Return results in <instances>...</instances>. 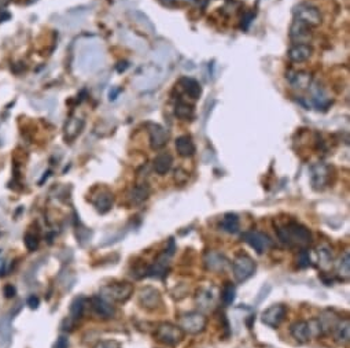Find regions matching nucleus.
Here are the masks:
<instances>
[{"label":"nucleus","instance_id":"obj_1","mask_svg":"<svg viewBox=\"0 0 350 348\" xmlns=\"http://www.w3.org/2000/svg\"><path fill=\"white\" fill-rule=\"evenodd\" d=\"M278 236H279L280 242L286 246H290V247L295 246V247L305 248L312 242L310 230L298 222H290V224L279 228Z\"/></svg>","mask_w":350,"mask_h":348},{"label":"nucleus","instance_id":"obj_2","mask_svg":"<svg viewBox=\"0 0 350 348\" xmlns=\"http://www.w3.org/2000/svg\"><path fill=\"white\" fill-rule=\"evenodd\" d=\"M99 294L110 303H126L133 295V285L128 281L106 284L102 287Z\"/></svg>","mask_w":350,"mask_h":348},{"label":"nucleus","instance_id":"obj_3","mask_svg":"<svg viewBox=\"0 0 350 348\" xmlns=\"http://www.w3.org/2000/svg\"><path fill=\"white\" fill-rule=\"evenodd\" d=\"M184 335L185 333L178 325L171 322H161L154 332L155 339L165 346H177L178 343L183 342Z\"/></svg>","mask_w":350,"mask_h":348},{"label":"nucleus","instance_id":"obj_4","mask_svg":"<svg viewBox=\"0 0 350 348\" xmlns=\"http://www.w3.org/2000/svg\"><path fill=\"white\" fill-rule=\"evenodd\" d=\"M255 270H257V265L249 255H237L232 262V273L237 283L247 281L249 278L254 276Z\"/></svg>","mask_w":350,"mask_h":348},{"label":"nucleus","instance_id":"obj_5","mask_svg":"<svg viewBox=\"0 0 350 348\" xmlns=\"http://www.w3.org/2000/svg\"><path fill=\"white\" fill-rule=\"evenodd\" d=\"M208 319L199 311H191L181 315L180 318V328L183 329L184 333H190V335H198L206 329Z\"/></svg>","mask_w":350,"mask_h":348},{"label":"nucleus","instance_id":"obj_6","mask_svg":"<svg viewBox=\"0 0 350 348\" xmlns=\"http://www.w3.org/2000/svg\"><path fill=\"white\" fill-rule=\"evenodd\" d=\"M242 239L249 244L250 247L254 249L258 255H262L264 252H267L268 249L272 246V240L262 232H257V230H247L242 233Z\"/></svg>","mask_w":350,"mask_h":348},{"label":"nucleus","instance_id":"obj_7","mask_svg":"<svg viewBox=\"0 0 350 348\" xmlns=\"http://www.w3.org/2000/svg\"><path fill=\"white\" fill-rule=\"evenodd\" d=\"M294 15H295V19L306 24L308 26H319L323 21L319 8L310 6V4H305V3L295 7Z\"/></svg>","mask_w":350,"mask_h":348},{"label":"nucleus","instance_id":"obj_8","mask_svg":"<svg viewBox=\"0 0 350 348\" xmlns=\"http://www.w3.org/2000/svg\"><path fill=\"white\" fill-rule=\"evenodd\" d=\"M330 167L326 163H315L310 166V184L316 191L324 189L330 183Z\"/></svg>","mask_w":350,"mask_h":348},{"label":"nucleus","instance_id":"obj_9","mask_svg":"<svg viewBox=\"0 0 350 348\" xmlns=\"http://www.w3.org/2000/svg\"><path fill=\"white\" fill-rule=\"evenodd\" d=\"M92 206L95 207V210L99 214H106L112 210V207L114 204V196L113 194L107 188H99L95 194L92 195L91 199Z\"/></svg>","mask_w":350,"mask_h":348},{"label":"nucleus","instance_id":"obj_10","mask_svg":"<svg viewBox=\"0 0 350 348\" xmlns=\"http://www.w3.org/2000/svg\"><path fill=\"white\" fill-rule=\"evenodd\" d=\"M286 314H287L286 306H283V304H273V306L268 307L267 310L262 313V324L275 329V328H278V326L283 322Z\"/></svg>","mask_w":350,"mask_h":348},{"label":"nucleus","instance_id":"obj_11","mask_svg":"<svg viewBox=\"0 0 350 348\" xmlns=\"http://www.w3.org/2000/svg\"><path fill=\"white\" fill-rule=\"evenodd\" d=\"M162 303V298L158 289H155L154 287H144L140 289L139 292V304L146 308V310H155L157 307L161 306Z\"/></svg>","mask_w":350,"mask_h":348},{"label":"nucleus","instance_id":"obj_12","mask_svg":"<svg viewBox=\"0 0 350 348\" xmlns=\"http://www.w3.org/2000/svg\"><path fill=\"white\" fill-rule=\"evenodd\" d=\"M91 303V308L92 311L102 319H110L113 318L114 314H116V308L113 307V304L110 301H107L106 299H103L101 295L92 296L89 299Z\"/></svg>","mask_w":350,"mask_h":348},{"label":"nucleus","instance_id":"obj_13","mask_svg":"<svg viewBox=\"0 0 350 348\" xmlns=\"http://www.w3.org/2000/svg\"><path fill=\"white\" fill-rule=\"evenodd\" d=\"M147 130H149L150 136V146L153 149H161V148L167 146L169 133L164 126H161L158 124H149L147 125Z\"/></svg>","mask_w":350,"mask_h":348},{"label":"nucleus","instance_id":"obj_14","mask_svg":"<svg viewBox=\"0 0 350 348\" xmlns=\"http://www.w3.org/2000/svg\"><path fill=\"white\" fill-rule=\"evenodd\" d=\"M290 39L295 44H306L312 40V32L310 26L303 24L298 19H294V22L290 26Z\"/></svg>","mask_w":350,"mask_h":348},{"label":"nucleus","instance_id":"obj_15","mask_svg":"<svg viewBox=\"0 0 350 348\" xmlns=\"http://www.w3.org/2000/svg\"><path fill=\"white\" fill-rule=\"evenodd\" d=\"M169 258H171V256L168 254H165V252L161 254L160 256L154 260V263L147 267L144 276L162 280V278L167 276L168 272H169Z\"/></svg>","mask_w":350,"mask_h":348},{"label":"nucleus","instance_id":"obj_16","mask_svg":"<svg viewBox=\"0 0 350 348\" xmlns=\"http://www.w3.org/2000/svg\"><path fill=\"white\" fill-rule=\"evenodd\" d=\"M84 121L81 117H70L67 119V122L65 124V129H63V137H65L66 143H73L81 133V130L84 129Z\"/></svg>","mask_w":350,"mask_h":348},{"label":"nucleus","instance_id":"obj_17","mask_svg":"<svg viewBox=\"0 0 350 348\" xmlns=\"http://www.w3.org/2000/svg\"><path fill=\"white\" fill-rule=\"evenodd\" d=\"M312 52H313V50L309 44H294L289 48L287 56L294 63H302L310 58Z\"/></svg>","mask_w":350,"mask_h":348},{"label":"nucleus","instance_id":"obj_18","mask_svg":"<svg viewBox=\"0 0 350 348\" xmlns=\"http://www.w3.org/2000/svg\"><path fill=\"white\" fill-rule=\"evenodd\" d=\"M150 187L147 184H139L135 185L128 194V200L132 206H140L144 201L149 199Z\"/></svg>","mask_w":350,"mask_h":348},{"label":"nucleus","instance_id":"obj_19","mask_svg":"<svg viewBox=\"0 0 350 348\" xmlns=\"http://www.w3.org/2000/svg\"><path fill=\"white\" fill-rule=\"evenodd\" d=\"M287 80L294 88L298 89H308L312 85V74L308 71H291Z\"/></svg>","mask_w":350,"mask_h":348},{"label":"nucleus","instance_id":"obj_20","mask_svg":"<svg viewBox=\"0 0 350 348\" xmlns=\"http://www.w3.org/2000/svg\"><path fill=\"white\" fill-rule=\"evenodd\" d=\"M291 336L294 337L298 343H308L312 340L310 337V332H309L308 321H297L290 326Z\"/></svg>","mask_w":350,"mask_h":348},{"label":"nucleus","instance_id":"obj_21","mask_svg":"<svg viewBox=\"0 0 350 348\" xmlns=\"http://www.w3.org/2000/svg\"><path fill=\"white\" fill-rule=\"evenodd\" d=\"M176 149L181 158H191V156H194L196 151L195 144L188 135H183V136L176 139Z\"/></svg>","mask_w":350,"mask_h":348},{"label":"nucleus","instance_id":"obj_22","mask_svg":"<svg viewBox=\"0 0 350 348\" xmlns=\"http://www.w3.org/2000/svg\"><path fill=\"white\" fill-rule=\"evenodd\" d=\"M335 342L339 344H348L350 340V321L349 318L339 319L333 328Z\"/></svg>","mask_w":350,"mask_h":348},{"label":"nucleus","instance_id":"obj_23","mask_svg":"<svg viewBox=\"0 0 350 348\" xmlns=\"http://www.w3.org/2000/svg\"><path fill=\"white\" fill-rule=\"evenodd\" d=\"M173 165V158L169 152H161L155 156L153 166H154V171L160 176H165L168 171L171 170V167Z\"/></svg>","mask_w":350,"mask_h":348},{"label":"nucleus","instance_id":"obj_24","mask_svg":"<svg viewBox=\"0 0 350 348\" xmlns=\"http://www.w3.org/2000/svg\"><path fill=\"white\" fill-rule=\"evenodd\" d=\"M180 85L183 87L184 92L190 96L191 99H199L202 95V87L201 84L196 81L195 78H191V77H183L180 80Z\"/></svg>","mask_w":350,"mask_h":348},{"label":"nucleus","instance_id":"obj_25","mask_svg":"<svg viewBox=\"0 0 350 348\" xmlns=\"http://www.w3.org/2000/svg\"><path fill=\"white\" fill-rule=\"evenodd\" d=\"M220 228L227 232V233H237L239 232V228H240V221H239V217L236 214L233 212H227L226 215L223 217L221 219V224H220Z\"/></svg>","mask_w":350,"mask_h":348},{"label":"nucleus","instance_id":"obj_26","mask_svg":"<svg viewBox=\"0 0 350 348\" xmlns=\"http://www.w3.org/2000/svg\"><path fill=\"white\" fill-rule=\"evenodd\" d=\"M205 263L208 266L209 270L217 272V270H223V269L226 267L227 260L226 258H224L223 255H220L219 252L210 251V252H208L206 256H205Z\"/></svg>","mask_w":350,"mask_h":348},{"label":"nucleus","instance_id":"obj_27","mask_svg":"<svg viewBox=\"0 0 350 348\" xmlns=\"http://www.w3.org/2000/svg\"><path fill=\"white\" fill-rule=\"evenodd\" d=\"M317 258H319V265L323 270H328L333 266V252L328 246H321L317 248Z\"/></svg>","mask_w":350,"mask_h":348},{"label":"nucleus","instance_id":"obj_28","mask_svg":"<svg viewBox=\"0 0 350 348\" xmlns=\"http://www.w3.org/2000/svg\"><path fill=\"white\" fill-rule=\"evenodd\" d=\"M84 310H85V298L84 296H77L70 304V317L69 318L76 322L83 317Z\"/></svg>","mask_w":350,"mask_h":348},{"label":"nucleus","instance_id":"obj_29","mask_svg":"<svg viewBox=\"0 0 350 348\" xmlns=\"http://www.w3.org/2000/svg\"><path fill=\"white\" fill-rule=\"evenodd\" d=\"M337 270H338L339 277L342 280H349L350 277V254L346 249L344 254L341 255L338 263H337Z\"/></svg>","mask_w":350,"mask_h":348},{"label":"nucleus","instance_id":"obj_30","mask_svg":"<svg viewBox=\"0 0 350 348\" xmlns=\"http://www.w3.org/2000/svg\"><path fill=\"white\" fill-rule=\"evenodd\" d=\"M12 331H11V317H3L0 319V340L4 343V346H8L11 342Z\"/></svg>","mask_w":350,"mask_h":348},{"label":"nucleus","instance_id":"obj_31","mask_svg":"<svg viewBox=\"0 0 350 348\" xmlns=\"http://www.w3.org/2000/svg\"><path fill=\"white\" fill-rule=\"evenodd\" d=\"M173 111H175V115H176L178 119H181V121H191L192 117H194V108H192V106L184 103V101L176 103Z\"/></svg>","mask_w":350,"mask_h":348},{"label":"nucleus","instance_id":"obj_32","mask_svg":"<svg viewBox=\"0 0 350 348\" xmlns=\"http://www.w3.org/2000/svg\"><path fill=\"white\" fill-rule=\"evenodd\" d=\"M236 299V288L232 283H227L224 288L221 291V301L224 303V306H231L232 303Z\"/></svg>","mask_w":350,"mask_h":348},{"label":"nucleus","instance_id":"obj_33","mask_svg":"<svg viewBox=\"0 0 350 348\" xmlns=\"http://www.w3.org/2000/svg\"><path fill=\"white\" fill-rule=\"evenodd\" d=\"M196 303L198 306H201L202 308H209L213 306V294L208 291V289H201L198 291L196 295Z\"/></svg>","mask_w":350,"mask_h":348},{"label":"nucleus","instance_id":"obj_34","mask_svg":"<svg viewBox=\"0 0 350 348\" xmlns=\"http://www.w3.org/2000/svg\"><path fill=\"white\" fill-rule=\"evenodd\" d=\"M24 244L29 252H35L36 249L39 248L40 239H39V236H37L36 233H33V232H26L24 236Z\"/></svg>","mask_w":350,"mask_h":348},{"label":"nucleus","instance_id":"obj_35","mask_svg":"<svg viewBox=\"0 0 350 348\" xmlns=\"http://www.w3.org/2000/svg\"><path fill=\"white\" fill-rule=\"evenodd\" d=\"M310 265H312V263H310L309 251L308 249H305V248H302V249L299 251V254H298V266H299L301 269H306V267H309Z\"/></svg>","mask_w":350,"mask_h":348},{"label":"nucleus","instance_id":"obj_36","mask_svg":"<svg viewBox=\"0 0 350 348\" xmlns=\"http://www.w3.org/2000/svg\"><path fill=\"white\" fill-rule=\"evenodd\" d=\"M76 233H77L78 242L81 244H84V242H88L91 239V230L87 229V228H77Z\"/></svg>","mask_w":350,"mask_h":348},{"label":"nucleus","instance_id":"obj_37","mask_svg":"<svg viewBox=\"0 0 350 348\" xmlns=\"http://www.w3.org/2000/svg\"><path fill=\"white\" fill-rule=\"evenodd\" d=\"M53 348H69V339L66 336H59L53 344Z\"/></svg>","mask_w":350,"mask_h":348},{"label":"nucleus","instance_id":"obj_38","mask_svg":"<svg viewBox=\"0 0 350 348\" xmlns=\"http://www.w3.org/2000/svg\"><path fill=\"white\" fill-rule=\"evenodd\" d=\"M26 304H28L29 308H32V310H36V308L39 307V304H40V299L36 295H30L29 298H28V300H26Z\"/></svg>","mask_w":350,"mask_h":348},{"label":"nucleus","instance_id":"obj_39","mask_svg":"<svg viewBox=\"0 0 350 348\" xmlns=\"http://www.w3.org/2000/svg\"><path fill=\"white\" fill-rule=\"evenodd\" d=\"M3 292H4V296H6L7 299H12V298L15 296V294H17V289H15V287H14V285L8 284V285H6V287H4Z\"/></svg>","mask_w":350,"mask_h":348},{"label":"nucleus","instance_id":"obj_40","mask_svg":"<svg viewBox=\"0 0 350 348\" xmlns=\"http://www.w3.org/2000/svg\"><path fill=\"white\" fill-rule=\"evenodd\" d=\"M94 348H119V344L116 342H99Z\"/></svg>","mask_w":350,"mask_h":348},{"label":"nucleus","instance_id":"obj_41","mask_svg":"<svg viewBox=\"0 0 350 348\" xmlns=\"http://www.w3.org/2000/svg\"><path fill=\"white\" fill-rule=\"evenodd\" d=\"M253 18H254L253 14H247V15L243 18V21H242V26H243L244 29H247V28H249V25L251 24V19H253Z\"/></svg>","mask_w":350,"mask_h":348},{"label":"nucleus","instance_id":"obj_42","mask_svg":"<svg viewBox=\"0 0 350 348\" xmlns=\"http://www.w3.org/2000/svg\"><path fill=\"white\" fill-rule=\"evenodd\" d=\"M158 1H160L162 6L165 7H172L173 4L176 3V0H158Z\"/></svg>","mask_w":350,"mask_h":348},{"label":"nucleus","instance_id":"obj_43","mask_svg":"<svg viewBox=\"0 0 350 348\" xmlns=\"http://www.w3.org/2000/svg\"><path fill=\"white\" fill-rule=\"evenodd\" d=\"M11 1L12 0H0V11H3Z\"/></svg>","mask_w":350,"mask_h":348},{"label":"nucleus","instance_id":"obj_44","mask_svg":"<svg viewBox=\"0 0 350 348\" xmlns=\"http://www.w3.org/2000/svg\"><path fill=\"white\" fill-rule=\"evenodd\" d=\"M0 252H1V249H0Z\"/></svg>","mask_w":350,"mask_h":348}]
</instances>
